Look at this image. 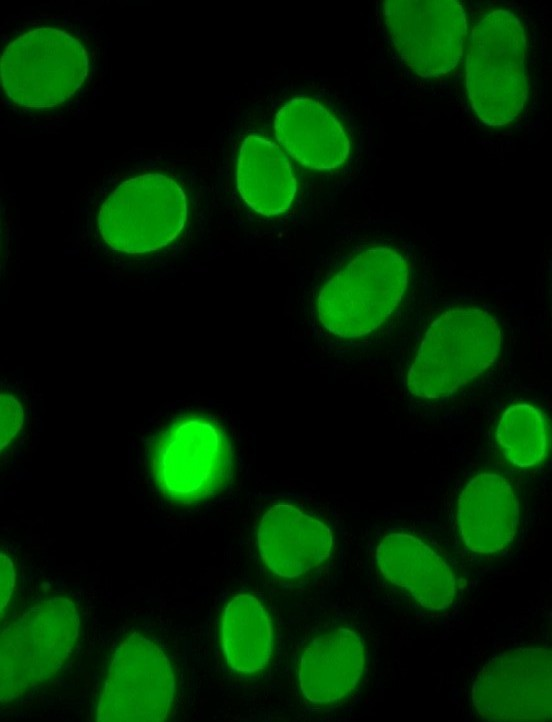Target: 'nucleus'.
<instances>
[{
    "label": "nucleus",
    "mask_w": 552,
    "mask_h": 722,
    "mask_svg": "<svg viewBox=\"0 0 552 722\" xmlns=\"http://www.w3.org/2000/svg\"><path fill=\"white\" fill-rule=\"evenodd\" d=\"M155 481L169 500L191 504L221 491L233 474V454L222 429L199 416L175 423L152 457Z\"/></svg>",
    "instance_id": "7"
},
{
    "label": "nucleus",
    "mask_w": 552,
    "mask_h": 722,
    "mask_svg": "<svg viewBox=\"0 0 552 722\" xmlns=\"http://www.w3.org/2000/svg\"><path fill=\"white\" fill-rule=\"evenodd\" d=\"M88 54L69 33L52 28L31 29L5 48L1 81L17 105L50 108L63 103L81 87L88 74Z\"/></svg>",
    "instance_id": "5"
},
{
    "label": "nucleus",
    "mask_w": 552,
    "mask_h": 722,
    "mask_svg": "<svg viewBox=\"0 0 552 722\" xmlns=\"http://www.w3.org/2000/svg\"><path fill=\"white\" fill-rule=\"evenodd\" d=\"M500 327L488 312L475 307L441 314L425 333L407 375L413 395L446 397L484 372L496 360Z\"/></svg>",
    "instance_id": "2"
},
{
    "label": "nucleus",
    "mask_w": 552,
    "mask_h": 722,
    "mask_svg": "<svg viewBox=\"0 0 552 722\" xmlns=\"http://www.w3.org/2000/svg\"><path fill=\"white\" fill-rule=\"evenodd\" d=\"M496 436L506 458L518 467H532L546 455L545 420L540 411L529 404L507 408L498 423Z\"/></svg>",
    "instance_id": "18"
},
{
    "label": "nucleus",
    "mask_w": 552,
    "mask_h": 722,
    "mask_svg": "<svg viewBox=\"0 0 552 722\" xmlns=\"http://www.w3.org/2000/svg\"><path fill=\"white\" fill-rule=\"evenodd\" d=\"M407 284L408 266L397 251L367 249L322 287L317 298L318 319L338 337H362L391 315Z\"/></svg>",
    "instance_id": "3"
},
{
    "label": "nucleus",
    "mask_w": 552,
    "mask_h": 722,
    "mask_svg": "<svg viewBox=\"0 0 552 722\" xmlns=\"http://www.w3.org/2000/svg\"><path fill=\"white\" fill-rule=\"evenodd\" d=\"M187 218L186 196L171 178L143 174L122 182L101 206L98 228L114 250L142 254L174 240Z\"/></svg>",
    "instance_id": "6"
},
{
    "label": "nucleus",
    "mask_w": 552,
    "mask_h": 722,
    "mask_svg": "<svg viewBox=\"0 0 552 722\" xmlns=\"http://www.w3.org/2000/svg\"><path fill=\"white\" fill-rule=\"evenodd\" d=\"M472 701L487 721H547L552 716V654L516 648L491 659L477 675Z\"/></svg>",
    "instance_id": "10"
},
{
    "label": "nucleus",
    "mask_w": 552,
    "mask_h": 722,
    "mask_svg": "<svg viewBox=\"0 0 552 722\" xmlns=\"http://www.w3.org/2000/svg\"><path fill=\"white\" fill-rule=\"evenodd\" d=\"M1 450L15 437L23 424V409L10 394H1Z\"/></svg>",
    "instance_id": "19"
},
{
    "label": "nucleus",
    "mask_w": 552,
    "mask_h": 722,
    "mask_svg": "<svg viewBox=\"0 0 552 722\" xmlns=\"http://www.w3.org/2000/svg\"><path fill=\"white\" fill-rule=\"evenodd\" d=\"M381 573L407 589L424 608L442 610L454 600L456 581L447 563L418 538L406 533L386 535L376 550Z\"/></svg>",
    "instance_id": "13"
},
{
    "label": "nucleus",
    "mask_w": 552,
    "mask_h": 722,
    "mask_svg": "<svg viewBox=\"0 0 552 722\" xmlns=\"http://www.w3.org/2000/svg\"><path fill=\"white\" fill-rule=\"evenodd\" d=\"M257 545L274 575L295 579L311 573L330 556L333 537L320 520L292 505L277 504L260 521Z\"/></svg>",
    "instance_id": "11"
},
{
    "label": "nucleus",
    "mask_w": 552,
    "mask_h": 722,
    "mask_svg": "<svg viewBox=\"0 0 552 722\" xmlns=\"http://www.w3.org/2000/svg\"><path fill=\"white\" fill-rule=\"evenodd\" d=\"M518 521V500L502 476L478 474L459 497L457 522L464 543L473 552L490 554L506 547Z\"/></svg>",
    "instance_id": "14"
},
{
    "label": "nucleus",
    "mask_w": 552,
    "mask_h": 722,
    "mask_svg": "<svg viewBox=\"0 0 552 722\" xmlns=\"http://www.w3.org/2000/svg\"><path fill=\"white\" fill-rule=\"evenodd\" d=\"M175 697V677L162 649L132 633L115 650L97 705L98 721H163Z\"/></svg>",
    "instance_id": "8"
},
{
    "label": "nucleus",
    "mask_w": 552,
    "mask_h": 722,
    "mask_svg": "<svg viewBox=\"0 0 552 722\" xmlns=\"http://www.w3.org/2000/svg\"><path fill=\"white\" fill-rule=\"evenodd\" d=\"M274 131L286 151L310 169H335L349 156L350 142L342 124L312 98L287 101L275 115Z\"/></svg>",
    "instance_id": "12"
},
{
    "label": "nucleus",
    "mask_w": 552,
    "mask_h": 722,
    "mask_svg": "<svg viewBox=\"0 0 552 722\" xmlns=\"http://www.w3.org/2000/svg\"><path fill=\"white\" fill-rule=\"evenodd\" d=\"M80 620L67 597L43 600L6 627L0 637V699L7 703L49 680L77 642Z\"/></svg>",
    "instance_id": "4"
},
{
    "label": "nucleus",
    "mask_w": 552,
    "mask_h": 722,
    "mask_svg": "<svg viewBox=\"0 0 552 722\" xmlns=\"http://www.w3.org/2000/svg\"><path fill=\"white\" fill-rule=\"evenodd\" d=\"M1 612L3 611L4 607L7 605L13 589H14V583H15V573L14 568L11 560L1 553Z\"/></svg>",
    "instance_id": "20"
},
{
    "label": "nucleus",
    "mask_w": 552,
    "mask_h": 722,
    "mask_svg": "<svg viewBox=\"0 0 552 722\" xmlns=\"http://www.w3.org/2000/svg\"><path fill=\"white\" fill-rule=\"evenodd\" d=\"M222 648L228 665L239 673L264 669L273 652L270 615L251 594L234 596L222 614Z\"/></svg>",
    "instance_id": "17"
},
{
    "label": "nucleus",
    "mask_w": 552,
    "mask_h": 722,
    "mask_svg": "<svg viewBox=\"0 0 552 722\" xmlns=\"http://www.w3.org/2000/svg\"><path fill=\"white\" fill-rule=\"evenodd\" d=\"M383 14L392 43L415 74L438 77L457 65L467 37L458 1H385Z\"/></svg>",
    "instance_id": "9"
},
{
    "label": "nucleus",
    "mask_w": 552,
    "mask_h": 722,
    "mask_svg": "<svg viewBox=\"0 0 552 722\" xmlns=\"http://www.w3.org/2000/svg\"><path fill=\"white\" fill-rule=\"evenodd\" d=\"M527 43L512 12L493 10L474 26L468 44L465 81L477 117L488 126L512 122L528 97Z\"/></svg>",
    "instance_id": "1"
},
{
    "label": "nucleus",
    "mask_w": 552,
    "mask_h": 722,
    "mask_svg": "<svg viewBox=\"0 0 552 722\" xmlns=\"http://www.w3.org/2000/svg\"><path fill=\"white\" fill-rule=\"evenodd\" d=\"M236 181L244 202L264 216L287 211L297 190L286 155L273 142L257 135H249L242 142Z\"/></svg>",
    "instance_id": "16"
},
{
    "label": "nucleus",
    "mask_w": 552,
    "mask_h": 722,
    "mask_svg": "<svg viewBox=\"0 0 552 722\" xmlns=\"http://www.w3.org/2000/svg\"><path fill=\"white\" fill-rule=\"evenodd\" d=\"M365 667L364 645L357 633L337 628L315 637L304 648L298 681L306 700L336 702L358 684Z\"/></svg>",
    "instance_id": "15"
}]
</instances>
